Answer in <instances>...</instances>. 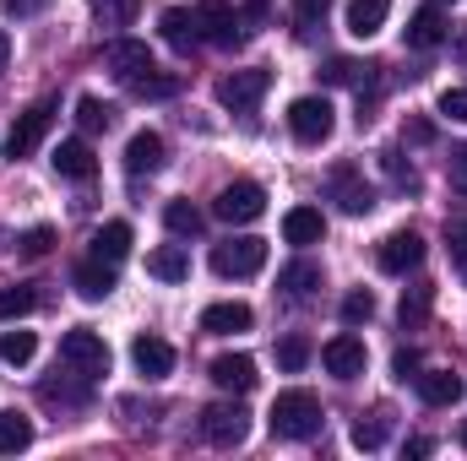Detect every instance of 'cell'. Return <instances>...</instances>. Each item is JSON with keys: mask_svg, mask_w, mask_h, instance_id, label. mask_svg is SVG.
I'll return each instance as SVG.
<instances>
[{"mask_svg": "<svg viewBox=\"0 0 467 461\" xmlns=\"http://www.w3.org/2000/svg\"><path fill=\"white\" fill-rule=\"evenodd\" d=\"M266 424H272L277 440H316L327 413H321V396H310V391H277Z\"/></svg>", "mask_w": 467, "mask_h": 461, "instance_id": "obj_1", "label": "cell"}, {"mask_svg": "<svg viewBox=\"0 0 467 461\" xmlns=\"http://www.w3.org/2000/svg\"><path fill=\"white\" fill-rule=\"evenodd\" d=\"M60 364H66L71 374L104 380V374H109V343H104L99 332L77 326V332H66V337H60Z\"/></svg>", "mask_w": 467, "mask_h": 461, "instance_id": "obj_2", "label": "cell"}, {"mask_svg": "<svg viewBox=\"0 0 467 461\" xmlns=\"http://www.w3.org/2000/svg\"><path fill=\"white\" fill-rule=\"evenodd\" d=\"M49 125H55V98L27 104V109L16 115V125H11V136H5V158H11V163L33 158V152H38V141L49 136Z\"/></svg>", "mask_w": 467, "mask_h": 461, "instance_id": "obj_3", "label": "cell"}, {"mask_svg": "<svg viewBox=\"0 0 467 461\" xmlns=\"http://www.w3.org/2000/svg\"><path fill=\"white\" fill-rule=\"evenodd\" d=\"M266 266V239H255V233H239V239H223L218 250H213V271L218 277H255Z\"/></svg>", "mask_w": 467, "mask_h": 461, "instance_id": "obj_4", "label": "cell"}, {"mask_svg": "<svg viewBox=\"0 0 467 461\" xmlns=\"http://www.w3.org/2000/svg\"><path fill=\"white\" fill-rule=\"evenodd\" d=\"M266 87H272V71H266V66L229 71V77L218 82V104H223V109H234V115H255V104L266 98Z\"/></svg>", "mask_w": 467, "mask_h": 461, "instance_id": "obj_5", "label": "cell"}, {"mask_svg": "<svg viewBox=\"0 0 467 461\" xmlns=\"http://www.w3.org/2000/svg\"><path fill=\"white\" fill-rule=\"evenodd\" d=\"M288 130H294V141L321 147V141L337 130V109H332L327 98H294V104H288Z\"/></svg>", "mask_w": 467, "mask_h": 461, "instance_id": "obj_6", "label": "cell"}, {"mask_svg": "<svg viewBox=\"0 0 467 461\" xmlns=\"http://www.w3.org/2000/svg\"><path fill=\"white\" fill-rule=\"evenodd\" d=\"M202 435H207V446L234 451V446L250 440V413H244L239 402H213V407L202 413Z\"/></svg>", "mask_w": 467, "mask_h": 461, "instance_id": "obj_7", "label": "cell"}, {"mask_svg": "<svg viewBox=\"0 0 467 461\" xmlns=\"http://www.w3.org/2000/svg\"><path fill=\"white\" fill-rule=\"evenodd\" d=\"M191 22H196V38L202 44H218V49L239 44V11H234L229 0H196L191 5Z\"/></svg>", "mask_w": 467, "mask_h": 461, "instance_id": "obj_8", "label": "cell"}, {"mask_svg": "<svg viewBox=\"0 0 467 461\" xmlns=\"http://www.w3.org/2000/svg\"><path fill=\"white\" fill-rule=\"evenodd\" d=\"M213 212H218L223 223H255V218L266 212V190H261L255 179H234V185H223V190H218Z\"/></svg>", "mask_w": 467, "mask_h": 461, "instance_id": "obj_9", "label": "cell"}, {"mask_svg": "<svg viewBox=\"0 0 467 461\" xmlns=\"http://www.w3.org/2000/svg\"><path fill=\"white\" fill-rule=\"evenodd\" d=\"M104 66L115 71V77L125 82V87H130L136 77L158 71V66H152V49H147L141 38H109V44H104Z\"/></svg>", "mask_w": 467, "mask_h": 461, "instance_id": "obj_10", "label": "cell"}, {"mask_svg": "<svg viewBox=\"0 0 467 461\" xmlns=\"http://www.w3.org/2000/svg\"><path fill=\"white\" fill-rule=\"evenodd\" d=\"M375 261H380V271H391V277H408L419 261H424V239L413 229H397L380 239V250H375Z\"/></svg>", "mask_w": 467, "mask_h": 461, "instance_id": "obj_11", "label": "cell"}, {"mask_svg": "<svg viewBox=\"0 0 467 461\" xmlns=\"http://www.w3.org/2000/svg\"><path fill=\"white\" fill-rule=\"evenodd\" d=\"M332 196H337V207H343L348 218H364V212L375 207V190H369V179H364L353 163H337V169H332Z\"/></svg>", "mask_w": 467, "mask_h": 461, "instance_id": "obj_12", "label": "cell"}, {"mask_svg": "<svg viewBox=\"0 0 467 461\" xmlns=\"http://www.w3.org/2000/svg\"><path fill=\"white\" fill-rule=\"evenodd\" d=\"M163 169V136L158 130H136L130 141H125V174H130V185H141L147 174H158Z\"/></svg>", "mask_w": 467, "mask_h": 461, "instance_id": "obj_13", "label": "cell"}, {"mask_svg": "<svg viewBox=\"0 0 467 461\" xmlns=\"http://www.w3.org/2000/svg\"><path fill=\"white\" fill-rule=\"evenodd\" d=\"M207 374H213V385H218V391H234V396L255 391V380H261V374H255V358H250V353H218Z\"/></svg>", "mask_w": 467, "mask_h": 461, "instance_id": "obj_14", "label": "cell"}, {"mask_svg": "<svg viewBox=\"0 0 467 461\" xmlns=\"http://www.w3.org/2000/svg\"><path fill=\"white\" fill-rule=\"evenodd\" d=\"M321 364H327L337 380H358V374H364V364H369V347L358 343L353 332H343V337H332V343L321 347Z\"/></svg>", "mask_w": 467, "mask_h": 461, "instance_id": "obj_15", "label": "cell"}, {"mask_svg": "<svg viewBox=\"0 0 467 461\" xmlns=\"http://www.w3.org/2000/svg\"><path fill=\"white\" fill-rule=\"evenodd\" d=\"M402 44H408V49H441V44H446V16H441V5H435V0H430V5H419V11L408 16Z\"/></svg>", "mask_w": 467, "mask_h": 461, "instance_id": "obj_16", "label": "cell"}, {"mask_svg": "<svg viewBox=\"0 0 467 461\" xmlns=\"http://www.w3.org/2000/svg\"><path fill=\"white\" fill-rule=\"evenodd\" d=\"M115 282H119L115 261H99V255H88V261L71 271V288H77L82 299H93V304H99V299H109V293H115Z\"/></svg>", "mask_w": 467, "mask_h": 461, "instance_id": "obj_17", "label": "cell"}, {"mask_svg": "<svg viewBox=\"0 0 467 461\" xmlns=\"http://www.w3.org/2000/svg\"><path fill=\"white\" fill-rule=\"evenodd\" d=\"M49 163H55V174H60V179H93V174H99L93 147H88V141H77V136H71V141H60V147L49 152Z\"/></svg>", "mask_w": 467, "mask_h": 461, "instance_id": "obj_18", "label": "cell"}, {"mask_svg": "<svg viewBox=\"0 0 467 461\" xmlns=\"http://www.w3.org/2000/svg\"><path fill=\"white\" fill-rule=\"evenodd\" d=\"M130 364H136V374L163 380V374H174V347L163 343V337H136L130 343Z\"/></svg>", "mask_w": 467, "mask_h": 461, "instance_id": "obj_19", "label": "cell"}, {"mask_svg": "<svg viewBox=\"0 0 467 461\" xmlns=\"http://www.w3.org/2000/svg\"><path fill=\"white\" fill-rule=\"evenodd\" d=\"M250 304H239V299H229V304H207L202 310V332H213V337H234V332H250Z\"/></svg>", "mask_w": 467, "mask_h": 461, "instance_id": "obj_20", "label": "cell"}, {"mask_svg": "<svg viewBox=\"0 0 467 461\" xmlns=\"http://www.w3.org/2000/svg\"><path fill=\"white\" fill-rule=\"evenodd\" d=\"M283 239L288 244H321L327 239V218H321V207H294V212H283Z\"/></svg>", "mask_w": 467, "mask_h": 461, "instance_id": "obj_21", "label": "cell"}, {"mask_svg": "<svg viewBox=\"0 0 467 461\" xmlns=\"http://www.w3.org/2000/svg\"><path fill=\"white\" fill-rule=\"evenodd\" d=\"M147 277H158V282H185V277H191L185 244H158V250H147Z\"/></svg>", "mask_w": 467, "mask_h": 461, "instance_id": "obj_22", "label": "cell"}, {"mask_svg": "<svg viewBox=\"0 0 467 461\" xmlns=\"http://www.w3.org/2000/svg\"><path fill=\"white\" fill-rule=\"evenodd\" d=\"M413 385H419L424 407H451V402L462 396V380H457L451 369H424V374H413Z\"/></svg>", "mask_w": 467, "mask_h": 461, "instance_id": "obj_23", "label": "cell"}, {"mask_svg": "<svg viewBox=\"0 0 467 461\" xmlns=\"http://www.w3.org/2000/svg\"><path fill=\"white\" fill-rule=\"evenodd\" d=\"M391 16V0H348V33L353 38H375Z\"/></svg>", "mask_w": 467, "mask_h": 461, "instance_id": "obj_24", "label": "cell"}, {"mask_svg": "<svg viewBox=\"0 0 467 461\" xmlns=\"http://www.w3.org/2000/svg\"><path fill=\"white\" fill-rule=\"evenodd\" d=\"M277 288H283L288 299H310V293L321 288V266H316V261H288V266L277 271Z\"/></svg>", "mask_w": 467, "mask_h": 461, "instance_id": "obj_25", "label": "cell"}, {"mask_svg": "<svg viewBox=\"0 0 467 461\" xmlns=\"http://www.w3.org/2000/svg\"><path fill=\"white\" fill-rule=\"evenodd\" d=\"M163 44H169L174 55H196V44H202V38H196L191 11H180V5H174V11H163Z\"/></svg>", "mask_w": 467, "mask_h": 461, "instance_id": "obj_26", "label": "cell"}, {"mask_svg": "<svg viewBox=\"0 0 467 461\" xmlns=\"http://www.w3.org/2000/svg\"><path fill=\"white\" fill-rule=\"evenodd\" d=\"M27 446H33V418L16 413V407H5V413H0V456H16V451H27Z\"/></svg>", "mask_w": 467, "mask_h": 461, "instance_id": "obj_27", "label": "cell"}, {"mask_svg": "<svg viewBox=\"0 0 467 461\" xmlns=\"http://www.w3.org/2000/svg\"><path fill=\"white\" fill-rule=\"evenodd\" d=\"M88 374H77V380H44L38 385V396L49 402V407H88Z\"/></svg>", "mask_w": 467, "mask_h": 461, "instance_id": "obj_28", "label": "cell"}, {"mask_svg": "<svg viewBox=\"0 0 467 461\" xmlns=\"http://www.w3.org/2000/svg\"><path fill=\"white\" fill-rule=\"evenodd\" d=\"M130 239H136V233H130V223H104V229L93 233V255H99V261H125V255H130Z\"/></svg>", "mask_w": 467, "mask_h": 461, "instance_id": "obj_29", "label": "cell"}, {"mask_svg": "<svg viewBox=\"0 0 467 461\" xmlns=\"http://www.w3.org/2000/svg\"><path fill=\"white\" fill-rule=\"evenodd\" d=\"M77 125H82L88 136H99V130H115V104H104V98L82 93V98H77Z\"/></svg>", "mask_w": 467, "mask_h": 461, "instance_id": "obj_30", "label": "cell"}, {"mask_svg": "<svg viewBox=\"0 0 467 461\" xmlns=\"http://www.w3.org/2000/svg\"><path fill=\"white\" fill-rule=\"evenodd\" d=\"M163 223H169V233H180V239H196V233L207 229L202 207H191V201H169L163 207Z\"/></svg>", "mask_w": 467, "mask_h": 461, "instance_id": "obj_31", "label": "cell"}, {"mask_svg": "<svg viewBox=\"0 0 467 461\" xmlns=\"http://www.w3.org/2000/svg\"><path fill=\"white\" fill-rule=\"evenodd\" d=\"M369 71H375V66H358V60H348V55H337V60H327L321 82H327V87H364Z\"/></svg>", "mask_w": 467, "mask_h": 461, "instance_id": "obj_32", "label": "cell"}, {"mask_svg": "<svg viewBox=\"0 0 467 461\" xmlns=\"http://www.w3.org/2000/svg\"><path fill=\"white\" fill-rule=\"evenodd\" d=\"M88 5H93V16L104 27H130L141 16V0H88Z\"/></svg>", "mask_w": 467, "mask_h": 461, "instance_id": "obj_33", "label": "cell"}, {"mask_svg": "<svg viewBox=\"0 0 467 461\" xmlns=\"http://www.w3.org/2000/svg\"><path fill=\"white\" fill-rule=\"evenodd\" d=\"M33 304H38V293H33L27 282L0 288V321H22V315H33Z\"/></svg>", "mask_w": 467, "mask_h": 461, "instance_id": "obj_34", "label": "cell"}, {"mask_svg": "<svg viewBox=\"0 0 467 461\" xmlns=\"http://www.w3.org/2000/svg\"><path fill=\"white\" fill-rule=\"evenodd\" d=\"M327 11H332V0H294V33L310 38V33L327 22Z\"/></svg>", "mask_w": 467, "mask_h": 461, "instance_id": "obj_35", "label": "cell"}, {"mask_svg": "<svg viewBox=\"0 0 467 461\" xmlns=\"http://www.w3.org/2000/svg\"><path fill=\"white\" fill-rule=\"evenodd\" d=\"M33 353H38L33 332H0V358L5 364H33Z\"/></svg>", "mask_w": 467, "mask_h": 461, "instance_id": "obj_36", "label": "cell"}, {"mask_svg": "<svg viewBox=\"0 0 467 461\" xmlns=\"http://www.w3.org/2000/svg\"><path fill=\"white\" fill-rule=\"evenodd\" d=\"M130 93H136V98H174V93H180V77L147 71V77H136V82H130Z\"/></svg>", "mask_w": 467, "mask_h": 461, "instance_id": "obj_37", "label": "cell"}, {"mask_svg": "<svg viewBox=\"0 0 467 461\" xmlns=\"http://www.w3.org/2000/svg\"><path fill=\"white\" fill-rule=\"evenodd\" d=\"M386 435H391V424H386L380 413L353 424V446H358V451H380V446H386Z\"/></svg>", "mask_w": 467, "mask_h": 461, "instance_id": "obj_38", "label": "cell"}, {"mask_svg": "<svg viewBox=\"0 0 467 461\" xmlns=\"http://www.w3.org/2000/svg\"><path fill=\"white\" fill-rule=\"evenodd\" d=\"M364 321H375V293L353 288L348 299H343V326H364Z\"/></svg>", "mask_w": 467, "mask_h": 461, "instance_id": "obj_39", "label": "cell"}, {"mask_svg": "<svg viewBox=\"0 0 467 461\" xmlns=\"http://www.w3.org/2000/svg\"><path fill=\"white\" fill-rule=\"evenodd\" d=\"M16 250H22L27 261H38V255H49V250H55V229H49V223H38V229H27L22 239H16Z\"/></svg>", "mask_w": 467, "mask_h": 461, "instance_id": "obj_40", "label": "cell"}, {"mask_svg": "<svg viewBox=\"0 0 467 461\" xmlns=\"http://www.w3.org/2000/svg\"><path fill=\"white\" fill-rule=\"evenodd\" d=\"M430 299H435V288H413V293H402V326H424Z\"/></svg>", "mask_w": 467, "mask_h": 461, "instance_id": "obj_41", "label": "cell"}, {"mask_svg": "<svg viewBox=\"0 0 467 461\" xmlns=\"http://www.w3.org/2000/svg\"><path fill=\"white\" fill-rule=\"evenodd\" d=\"M277 364H283L288 374H299V369L310 364V343H305V337H283V343H277Z\"/></svg>", "mask_w": 467, "mask_h": 461, "instance_id": "obj_42", "label": "cell"}, {"mask_svg": "<svg viewBox=\"0 0 467 461\" xmlns=\"http://www.w3.org/2000/svg\"><path fill=\"white\" fill-rule=\"evenodd\" d=\"M380 163H386V174H391L397 190H419V174H413V163H402V152H386Z\"/></svg>", "mask_w": 467, "mask_h": 461, "instance_id": "obj_43", "label": "cell"}, {"mask_svg": "<svg viewBox=\"0 0 467 461\" xmlns=\"http://www.w3.org/2000/svg\"><path fill=\"white\" fill-rule=\"evenodd\" d=\"M441 115L467 125V87H446V93H441Z\"/></svg>", "mask_w": 467, "mask_h": 461, "instance_id": "obj_44", "label": "cell"}, {"mask_svg": "<svg viewBox=\"0 0 467 461\" xmlns=\"http://www.w3.org/2000/svg\"><path fill=\"white\" fill-rule=\"evenodd\" d=\"M446 244H451L457 266H467V218H451V223H446Z\"/></svg>", "mask_w": 467, "mask_h": 461, "instance_id": "obj_45", "label": "cell"}, {"mask_svg": "<svg viewBox=\"0 0 467 461\" xmlns=\"http://www.w3.org/2000/svg\"><path fill=\"white\" fill-rule=\"evenodd\" d=\"M391 369H397V380H413V374H419V353H413V347H402V353L391 358Z\"/></svg>", "mask_w": 467, "mask_h": 461, "instance_id": "obj_46", "label": "cell"}, {"mask_svg": "<svg viewBox=\"0 0 467 461\" xmlns=\"http://www.w3.org/2000/svg\"><path fill=\"white\" fill-rule=\"evenodd\" d=\"M0 5H5V16H38L49 0H0Z\"/></svg>", "mask_w": 467, "mask_h": 461, "instance_id": "obj_47", "label": "cell"}, {"mask_svg": "<svg viewBox=\"0 0 467 461\" xmlns=\"http://www.w3.org/2000/svg\"><path fill=\"white\" fill-rule=\"evenodd\" d=\"M451 185L467 196V147H457V152H451Z\"/></svg>", "mask_w": 467, "mask_h": 461, "instance_id": "obj_48", "label": "cell"}, {"mask_svg": "<svg viewBox=\"0 0 467 461\" xmlns=\"http://www.w3.org/2000/svg\"><path fill=\"white\" fill-rule=\"evenodd\" d=\"M402 136H408V141H419V147H424V141H435V125H430V119H413V125H408V130H402Z\"/></svg>", "mask_w": 467, "mask_h": 461, "instance_id": "obj_49", "label": "cell"}, {"mask_svg": "<svg viewBox=\"0 0 467 461\" xmlns=\"http://www.w3.org/2000/svg\"><path fill=\"white\" fill-rule=\"evenodd\" d=\"M266 5H272V0H250V5H244V22H266Z\"/></svg>", "mask_w": 467, "mask_h": 461, "instance_id": "obj_50", "label": "cell"}, {"mask_svg": "<svg viewBox=\"0 0 467 461\" xmlns=\"http://www.w3.org/2000/svg\"><path fill=\"white\" fill-rule=\"evenodd\" d=\"M457 60H467V22L457 27Z\"/></svg>", "mask_w": 467, "mask_h": 461, "instance_id": "obj_51", "label": "cell"}, {"mask_svg": "<svg viewBox=\"0 0 467 461\" xmlns=\"http://www.w3.org/2000/svg\"><path fill=\"white\" fill-rule=\"evenodd\" d=\"M5 60H11V38L0 33V71H5Z\"/></svg>", "mask_w": 467, "mask_h": 461, "instance_id": "obj_52", "label": "cell"}, {"mask_svg": "<svg viewBox=\"0 0 467 461\" xmlns=\"http://www.w3.org/2000/svg\"><path fill=\"white\" fill-rule=\"evenodd\" d=\"M462 446H467V424H462Z\"/></svg>", "mask_w": 467, "mask_h": 461, "instance_id": "obj_53", "label": "cell"}, {"mask_svg": "<svg viewBox=\"0 0 467 461\" xmlns=\"http://www.w3.org/2000/svg\"><path fill=\"white\" fill-rule=\"evenodd\" d=\"M435 5H441V0H435Z\"/></svg>", "mask_w": 467, "mask_h": 461, "instance_id": "obj_54", "label": "cell"}]
</instances>
